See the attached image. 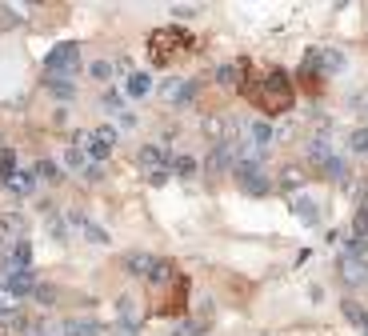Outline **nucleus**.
<instances>
[{
	"label": "nucleus",
	"instance_id": "nucleus-1",
	"mask_svg": "<svg viewBox=\"0 0 368 336\" xmlns=\"http://www.w3.org/2000/svg\"><path fill=\"white\" fill-rule=\"evenodd\" d=\"M244 93L253 96V104H256V109H264V112H288V109H292V100H296L292 77L280 72V68L260 72L253 84H244Z\"/></svg>",
	"mask_w": 368,
	"mask_h": 336
},
{
	"label": "nucleus",
	"instance_id": "nucleus-2",
	"mask_svg": "<svg viewBox=\"0 0 368 336\" xmlns=\"http://www.w3.org/2000/svg\"><path fill=\"white\" fill-rule=\"evenodd\" d=\"M189 48H192V36L180 29H157L148 36V56H152V64H173Z\"/></svg>",
	"mask_w": 368,
	"mask_h": 336
},
{
	"label": "nucleus",
	"instance_id": "nucleus-3",
	"mask_svg": "<svg viewBox=\"0 0 368 336\" xmlns=\"http://www.w3.org/2000/svg\"><path fill=\"white\" fill-rule=\"evenodd\" d=\"M77 68H80V45H56L45 56L48 80H68V77H77Z\"/></svg>",
	"mask_w": 368,
	"mask_h": 336
},
{
	"label": "nucleus",
	"instance_id": "nucleus-4",
	"mask_svg": "<svg viewBox=\"0 0 368 336\" xmlns=\"http://www.w3.org/2000/svg\"><path fill=\"white\" fill-rule=\"evenodd\" d=\"M232 176H237L240 189L253 192V196H260V192L272 189V180H269V173H264V164H237V168H232Z\"/></svg>",
	"mask_w": 368,
	"mask_h": 336
},
{
	"label": "nucleus",
	"instance_id": "nucleus-5",
	"mask_svg": "<svg viewBox=\"0 0 368 336\" xmlns=\"http://www.w3.org/2000/svg\"><path fill=\"white\" fill-rule=\"evenodd\" d=\"M24 232H29L24 216H20V212H4V216H0V253H8L13 244H20Z\"/></svg>",
	"mask_w": 368,
	"mask_h": 336
},
{
	"label": "nucleus",
	"instance_id": "nucleus-6",
	"mask_svg": "<svg viewBox=\"0 0 368 336\" xmlns=\"http://www.w3.org/2000/svg\"><path fill=\"white\" fill-rule=\"evenodd\" d=\"M340 280L344 285H368V256H356V253H344L340 256Z\"/></svg>",
	"mask_w": 368,
	"mask_h": 336
},
{
	"label": "nucleus",
	"instance_id": "nucleus-7",
	"mask_svg": "<svg viewBox=\"0 0 368 336\" xmlns=\"http://www.w3.org/2000/svg\"><path fill=\"white\" fill-rule=\"evenodd\" d=\"M84 148H88V157L93 160H104L116 148V128H109V125H100L96 132H88V141H84Z\"/></svg>",
	"mask_w": 368,
	"mask_h": 336
},
{
	"label": "nucleus",
	"instance_id": "nucleus-8",
	"mask_svg": "<svg viewBox=\"0 0 368 336\" xmlns=\"http://www.w3.org/2000/svg\"><path fill=\"white\" fill-rule=\"evenodd\" d=\"M68 228H77L88 244H109V232H104L100 224H93L88 216H80V212H68Z\"/></svg>",
	"mask_w": 368,
	"mask_h": 336
},
{
	"label": "nucleus",
	"instance_id": "nucleus-9",
	"mask_svg": "<svg viewBox=\"0 0 368 336\" xmlns=\"http://www.w3.org/2000/svg\"><path fill=\"white\" fill-rule=\"evenodd\" d=\"M136 164L152 176V173H160V168H168V152H164L160 144H144L141 152H136Z\"/></svg>",
	"mask_w": 368,
	"mask_h": 336
},
{
	"label": "nucleus",
	"instance_id": "nucleus-10",
	"mask_svg": "<svg viewBox=\"0 0 368 336\" xmlns=\"http://www.w3.org/2000/svg\"><path fill=\"white\" fill-rule=\"evenodd\" d=\"M244 72H248V64H244V61L221 64V68H216V84H221V88H232V93H237V88H244Z\"/></svg>",
	"mask_w": 368,
	"mask_h": 336
},
{
	"label": "nucleus",
	"instance_id": "nucleus-11",
	"mask_svg": "<svg viewBox=\"0 0 368 336\" xmlns=\"http://www.w3.org/2000/svg\"><path fill=\"white\" fill-rule=\"evenodd\" d=\"M4 288L13 292L16 301H20V296H32V292H36L40 285H36V276H32V269H24V272H13V276H8V285H4Z\"/></svg>",
	"mask_w": 368,
	"mask_h": 336
},
{
	"label": "nucleus",
	"instance_id": "nucleus-12",
	"mask_svg": "<svg viewBox=\"0 0 368 336\" xmlns=\"http://www.w3.org/2000/svg\"><path fill=\"white\" fill-rule=\"evenodd\" d=\"M184 296H189V280H184V276H176L173 280V296H168V301L160 304V312H180V308H184Z\"/></svg>",
	"mask_w": 368,
	"mask_h": 336
},
{
	"label": "nucleus",
	"instance_id": "nucleus-13",
	"mask_svg": "<svg viewBox=\"0 0 368 336\" xmlns=\"http://www.w3.org/2000/svg\"><path fill=\"white\" fill-rule=\"evenodd\" d=\"M152 264H157V260H152L148 253H128L125 256V272H128V276H148Z\"/></svg>",
	"mask_w": 368,
	"mask_h": 336
},
{
	"label": "nucleus",
	"instance_id": "nucleus-14",
	"mask_svg": "<svg viewBox=\"0 0 368 336\" xmlns=\"http://www.w3.org/2000/svg\"><path fill=\"white\" fill-rule=\"evenodd\" d=\"M116 308H120L125 328H128V333H136V328H141V308H136V301H132V296H120V301H116Z\"/></svg>",
	"mask_w": 368,
	"mask_h": 336
},
{
	"label": "nucleus",
	"instance_id": "nucleus-15",
	"mask_svg": "<svg viewBox=\"0 0 368 336\" xmlns=\"http://www.w3.org/2000/svg\"><path fill=\"white\" fill-rule=\"evenodd\" d=\"M344 52L340 48H320V72L328 77V72H344Z\"/></svg>",
	"mask_w": 368,
	"mask_h": 336
},
{
	"label": "nucleus",
	"instance_id": "nucleus-16",
	"mask_svg": "<svg viewBox=\"0 0 368 336\" xmlns=\"http://www.w3.org/2000/svg\"><path fill=\"white\" fill-rule=\"evenodd\" d=\"M176 276H180V272H176L173 260H157V264H152V272H148V285H173Z\"/></svg>",
	"mask_w": 368,
	"mask_h": 336
},
{
	"label": "nucleus",
	"instance_id": "nucleus-17",
	"mask_svg": "<svg viewBox=\"0 0 368 336\" xmlns=\"http://www.w3.org/2000/svg\"><path fill=\"white\" fill-rule=\"evenodd\" d=\"M4 184H8V189H13L16 196H29V192H32V184H36V176H32V173H24V168H16L13 176H4Z\"/></svg>",
	"mask_w": 368,
	"mask_h": 336
},
{
	"label": "nucleus",
	"instance_id": "nucleus-18",
	"mask_svg": "<svg viewBox=\"0 0 368 336\" xmlns=\"http://www.w3.org/2000/svg\"><path fill=\"white\" fill-rule=\"evenodd\" d=\"M96 333H100V324L93 317H77L64 324V336H96Z\"/></svg>",
	"mask_w": 368,
	"mask_h": 336
},
{
	"label": "nucleus",
	"instance_id": "nucleus-19",
	"mask_svg": "<svg viewBox=\"0 0 368 336\" xmlns=\"http://www.w3.org/2000/svg\"><path fill=\"white\" fill-rule=\"evenodd\" d=\"M304 184V173L296 168V164H288V168H280V180H276V189L280 192H296Z\"/></svg>",
	"mask_w": 368,
	"mask_h": 336
},
{
	"label": "nucleus",
	"instance_id": "nucleus-20",
	"mask_svg": "<svg viewBox=\"0 0 368 336\" xmlns=\"http://www.w3.org/2000/svg\"><path fill=\"white\" fill-rule=\"evenodd\" d=\"M292 212H296V216H301L304 224H317V221H320L317 205H312V200H308V196H292Z\"/></svg>",
	"mask_w": 368,
	"mask_h": 336
},
{
	"label": "nucleus",
	"instance_id": "nucleus-21",
	"mask_svg": "<svg viewBox=\"0 0 368 336\" xmlns=\"http://www.w3.org/2000/svg\"><path fill=\"white\" fill-rule=\"evenodd\" d=\"M248 136H253V144L269 148V141L276 136V132H272V125H269V120H253V125H248Z\"/></svg>",
	"mask_w": 368,
	"mask_h": 336
},
{
	"label": "nucleus",
	"instance_id": "nucleus-22",
	"mask_svg": "<svg viewBox=\"0 0 368 336\" xmlns=\"http://www.w3.org/2000/svg\"><path fill=\"white\" fill-rule=\"evenodd\" d=\"M320 176H328V180H344V176H349V164H344L340 157H328L324 164H320Z\"/></svg>",
	"mask_w": 368,
	"mask_h": 336
},
{
	"label": "nucleus",
	"instance_id": "nucleus-23",
	"mask_svg": "<svg viewBox=\"0 0 368 336\" xmlns=\"http://www.w3.org/2000/svg\"><path fill=\"white\" fill-rule=\"evenodd\" d=\"M128 96H148V88H152V80H148V72H128Z\"/></svg>",
	"mask_w": 368,
	"mask_h": 336
},
{
	"label": "nucleus",
	"instance_id": "nucleus-24",
	"mask_svg": "<svg viewBox=\"0 0 368 336\" xmlns=\"http://www.w3.org/2000/svg\"><path fill=\"white\" fill-rule=\"evenodd\" d=\"M36 176H40V180H48V184H61V164H52V160H40V164H36Z\"/></svg>",
	"mask_w": 368,
	"mask_h": 336
},
{
	"label": "nucleus",
	"instance_id": "nucleus-25",
	"mask_svg": "<svg viewBox=\"0 0 368 336\" xmlns=\"http://www.w3.org/2000/svg\"><path fill=\"white\" fill-rule=\"evenodd\" d=\"M349 148H352V152H360V157H368V125H360L356 132H352Z\"/></svg>",
	"mask_w": 368,
	"mask_h": 336
},
{
	"label": "nucleus",
	"instance_id": "nucleus-26",
	"mask_svg": "<svg viewBox=\"0 0 368 336\" xmlns=\"http://www.w3.org/2000/svg\"><path fill=\"white\" fill-rule=\"evenodd\" d=\"M45 84H48V93L61 96V100H72V96H77V88H72L68 80H45Z\"/></svg>",
	"mask_w": 368,
	"mask_h": 336
},
{
	"label": "nucleus",
	"instance_id": "nucleus-27",
	"mask_svg": "<svg viewBox=\"0 0 368 336\" xmlns=\"http://www.w3.org/2000/svg\"><path fill=\"white\" fill-rule=\"evenodd\" d=\"M344 317H349L352 324H360V328L368 333V312H365V308H356L352 301H344Z\"/></svg>",
	"mask_w": 368,
	"mask_h": 336
},
{
	"label": "nucleus",
	"instance_id": "nucleus-28",
	"mask_svg": "<svg viewBox=\"0 0 368 336\" xmlns=\"http://www.w3.org/2000/svg\"><path fill=\"white\" fill-rule=\"evenodd\" d=\"M173 173L189 180V176H196V160H192V157H176L173 160Z\"/></svg>",
	"mask_w": 368,
	"mask_h": 336
},
{
	"label": "nucleus",
	"instance_id": "nucleus-29",
	"mask_svg": "<svg viewBox=\"0 0 368 336\" xmlns=\"http://www.w3.org/2000/svg\"><path fill=\"white\" fill-rule=\"evenodd\" d=\"M64 164H68V168H88V164H84V148L68 144V152H64Z\"/></svg>",
	"mask_w": 368,
	"mask_h": 336
},
{
	"label": "nucleus",
	"instance_id": "nucleus-30",
	"mask_svg": "<svg viewBox=\"0 0 368 336\" xmlns=\"http://www.w3.org/2000/svg\"><path fill=\"white\" fill-rule=\"evenodd\" d=\"M88 72H93L96 80H104V84H109V80H112V64L109 61H93V64H88Z\"/></svg>",
	"mask_w": 368,
	"mask_h": 336
},
{
	"label": "nucleus",
	"instance_id": "nucleus-31",
	"mask_svg": "<svg viewBox=\"0 0 368 336\" xmlns=\"http://www.w3.org/2000/svg\"><path fill=\"white\" fill-rule=\"evenodd\" d=\"M48 232H52L56 240H64V232H68V221H64V216H52V212H48Z\"/></svg>",
	"mask_w": 368,
	"mask_h": 336
},
{
	"label": "nucleus",
	"instance_id": "nucleus-32",
	"mask_svg": "<svg viewBox=\"0 0 368 336\" xmlns=\"http://www.w3.org/2000/svg\"><path fill=\"white\" fill-rule=\"evenodd\" d=\"M0 173H4V176H13V173H16V157L8 152V148L0 152Z\"/></svg>",
	"mask_w": 368,
	"mask_h": 336
},
{
	"label": "nucleus",
	"instance_id": "nucleus-33",
	"mask_svg": "<svg viewBox=\"0 0 368 336\" xmlns=\"http://www.w3.org/2000/svg\"><path fill=\"white\" fill-rule=\"evenodd\" d=\"M32 296H36V301H40V304H56V288L40 285V288H36V292H32Z\"/></svg>",
	"mask_w": 368,
	"mask_h": 336
},
{
	"label": "nucleus",
	"instance_id": "nucleus-34",
	"mask_svg": "<svg viewBox=\"0 0 368 336\" xmlns=\"http://www.w3.org/2000/svg\"><path fill=\"white\" fill-rule=\"evenodd\" d=\"M173 13L180 16V20H189V16H196V13H200V8H192V4H176Z\"/></svg>",
	"mask_w": 368,
	"mask_h": 336
},
{
	"label": "nucleus",
	"instance_id": "nucleus-35",
	"mask_svg": "<svg viewBox=\"0 0 368 336\" xmlns=\"http://www.w3.org/2000/svg\"><path fill=\"white\" fill-rule=\"evenodd\" d=\"M104 109H112V112L120 109V93H112L109 88V93H104Z\"/></svg>",
	"mask_w": 368,
	"mask_h": 336
},
{
	"label": "nucleus",
	"instance_id": "nucleus-36",
	"mask_svg": "<svg viewBox=\"0 0 368 336\" xmlns=\"http://www.w3.org/2000/svg\"><path fill=\"white\" fill-rule=\"evenodd\" d=\"M176 336H200V324H192V320H189V324H180V328H176Z\"/></svg>",
	"mask_w": 368,
	"mask_h": 336
},
{
	"label": "nucleus",
	"instance_id": "nucleus-37",
	"mask_svg": "<svg viewBox=\"0 0 368 336\" xmlns=\"http://www.w3.org/2000/svg\"><path fill=\"white\" fill-rule=\"evenodd\" d=\"M365 336H368V333H365Z\"/></svg>",
	"mask_w": 368,
	"mask_h": 336
}]
</instances>
